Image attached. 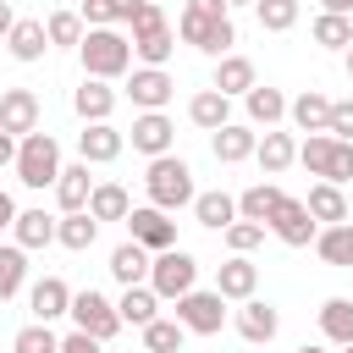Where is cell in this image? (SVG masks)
<instances>
[{"label": "cell", "mask_w": 353, "mask_h": 353, "mask_svg": "<svg viewBox=\"0 0 353 353\" xmlns=\"http://www.w3.org/2000/svg\"><path fill=\"white\" fill-rule=\"evenodd\" d=\"M176 33H182V44H193V50H204V55H215V61L232 55V44H237L232 6H226V0H188Z\"/></svg>", "instance_id": "1"}, {"label": "cell", "mask_w": 353, "mask_h": 353, "mask_svg": "<svg viewBox=\"0 0 353 353\" xmlns=\"http://www.w3.org/2000/svg\"><path fill=\"white\" fill-rule=\"evenodd\" d=\"M77 61H83V77H99V83L127 77L132 72V39L116 28H88L77 44Z\"/></svg>", "instance_id": "2"}, {"label": "cell", "mask_w": 353, "mask_h": 353, "mask_svg": "<svg viewBox=\"0 0 353 353\" xmlns=\"http://www.w3.org/2000/svg\"><path fill=\"white\" fill-rule=\"evenodd\" d=\"M143 193H149V204L154 210H182V204H193L199 199V188H193V165L182 160V154H160V160H149V171H143Z\"/></svg>", "instance_id": "3"}, {"label": "cell", "mask_w": 353, "mask_h": 353, "mask_svg": "<svg viewBox=\"0 0 353 353\" xmlns=\"http://www.w3.org/2000/svg\"><path fill=\"white\" fill-rule=\"evenodd\" d=\"M127 28H132V61H143V66H165V61H171L176 33H171V22H165V11H160L154 0H143Z\"/></svg>", "instance_id": "4"}, {"label": "cell", "mask_w": 353, "mask_h": 353, "mask_svg": "<svg viewBox=\"0 0 353 353\" xmlns=\"http://www.w3.org/2000/svg\"><path fill=\"white\" fill-rule=\"evenodd\" d=\"M61 143L50 138V132H28V138H17V182L22 188H55L61 182Z\"/></svg>", "instance_id": "5"}, {"label": "cell", "mask_w": 353, "mask_h": 353, "mask_svg": "<svg viewBox=\"0 0 353 353\" xmlns=\"http://www.w3.org/2000/svg\"><path fill=\"white\" fill-rule=\"evenodd\" d=\"M298 160H303V171L309 176H320V182H353V143H342V138H331V132H314V138H303L298 143Z\"/></svg>", "instance_id": "6"}, {"label": "cell", "mask_w": 353, "mask_h": 353, "mask_svg": "<svg viewBox=\"0 0 353 353\" xmlns=\"http://www.w3.org/2000/svg\"><path fill=\"white\" fill-rule=\"evenodd\" d=\"M72 325H77L83 336H94V342H110V336L121 331V314H116V303H110L105 292L83 287V292H72Z\"/></svg>", "instance_id": "7"}, {"label": "cell", "mask_w": 353, "mask_h": 353, "mask_svg": "<svg viewBox=\"0 0 353 353\" xmlns=\"http://www.w3.org/2000/svg\"><path fill=\"white\" fill-rule=\"evenodd\" d=\"M193 281H199V259H193L188 248H165V254H154L149 287H154L160 298H188V292H193Z\"/></svg>", "instance_id": "8"}, {"label": "cell", "mask_w": 353, "mask_h": 353, "mask_svg": "<svg viewBox=\"0 0 353 353\" xmlns=\"http://www.w3.org/2000/svg\"><path fill=\"white\" fill-rule=\"evenodd\" d=\"M176 320H182L188 336H215V331L226 325V298H221L215 287H210V292L193 287L188 298H176Z\"/></svg>", "instance_id": "9"}, {"label": "cell", "mask_w": 353, "mask_h": 353, "mask_svg": "<svg viewBox=\"0 0 353 353\" xmlns=\"http://www.w3.org/2000/svg\"><path fill=\"white\" fill-rule=\"evenodd\" d=\"M171 94H176V77H171L165 66H132V77H127V99H132L138 110H165Z\"/></svg>", "instance_id": "10"}, {"label": "cell", "mask_w": 353, "mask_h": 353, "mask_svg": "<svg viewBox=\"0 0 353 353\" xmlns=\"http://www.w3.org/2000/svg\"><path fill=\"white\" fill-rule=\"evenodd\" d=\"M270 232H276L287 248H309V243L320 237V221L309 215V204H303V199H281V204H276V215H270Z\"/></svg>", "instance_id": "11"}, {"label": "cell", "mask_w": 353, "mask_h": 353, "mask_svg": "<svg viewBox=\"0 0 353 353\" xmlns=\"http://www.w3.org/2000/svg\"><path fill=\"white\" fill-rule=\"evenodd\" d=\"M127 232H132V243H143L149 254L176 248V221H171L165 210H154V204H138V210L127 215Z\"/></svg>", "instance_id": "12"}, {"label": "cell", "mask_w": 353, "mask_h": 353, "mask_svg": "<svg viewBox=\"0 0 353 353\" xmlns=\"http://www.w3.org/2000/svg\"><path fill=\"white\" fill-rule=\"evenodd\" d=\"M132 149L138 154H149V160H160V154H171V143H176V127H171V116L165 110H143V116H132Z\"/></svg>", "instance_id": "13"}, {"label": "cell", "mask_w": 353, "mask_h": 353, "mask_svg": "<svg viewBox=\"0 0 353 353\" xmlns=\"http://www.w3.org/2000/svg\"><path fill=\"white\" fill-rule=\"evenodd\" d=\"M0 132H11V138L39 132V94L33 88H6L0 94Z\"/></svg>", "instance_id": "14"}, {"label": "cell", "mask_w": 353, "mask_h": 353, "mask_svg": "<svg viewBox=\"0 0 353 353\" xmlns=\"http://www.w3.org/2000/svg\"><path fill=\"white\" fill-rule=\"evenodd\" d=\"M254 287H259V265H254L248 254H232V259L215 270V292H221L226 303H248Z\"/></svg>", "instance_id": "15"}, {"label": "cell", "mask_w": 353, "mask_h": 353, "mask_svg": "<svg viewBox=\"0 0 353 353\" xmlns=\"http://www.w3.org/2000/svg\"><path fill=\"white\" fill-rule=\"evenodd\" d=\"M28 309H33L39 325H50V320L72 314V287H66L61 276H39V281L28 287Z\"/></svg>", "instance_id": "16"}, {"label": "cell", "mask_w": 353, "mask_h": 353, "mask_svg": "<svg viewBox=\"0 0 353 353\" xmlns=\"http://www.w3.org/2000/svg\"><path fill=\"white\" fill-rule=\"evenodd\" d=\"M121 149H127V132H116L110 121H88V127L77 132V154H83L88 165H110Z\"/></svg>", "instance_id": "17"}, {"label": "cell", "mask_w": 353, "mask_h": 353, "mask_svg": "<svg viewBox=\"0 0 353 353\" xmlns=\"http://www.w3.org/2000/svg\"><path fill=\"white\" fill-rule=\"evenodd\" d=\"M6 50H11L22 66L44 61V50H50V28H44V17H17V28H11V39H6Z\"/></svg>", "instance_id": "18"}, {"label": "cell", "mask_w": 353, "mask_h": 353, "mask_svg": "<svg viewBox=\"0 0 353 353\" xmlns=\"http://www.w3.org/2000/svg\"><path fill=\"white\" fill-rule=\"evenodd\" d=\"M149 270H154V254H149L143 243H132V237L110 254V276H116L121 287H149Z\"/></svg>", "instance_id": "19"}, {"label": "cell", "mask_w": 353, "mask_h": 353, "mask_svg": "<svg viewBox=\"0 0 353 353\" xmlns=\"http://www.w3.org/2000/svg\"><path fill=\"white\" fill-rule=\"evenodd\" d=\"M210 149H215V160H221V165H237V160H254L259 132H254V127H243V121H226V127L210 138Z\"/></svg>", "instance_id": "20"}, {"label": "cell", "mask_w": 353, "mask_h": 353, "mask_svg": "<svg viewBox=\"0 0 353 353\" xmlns=\"http://www.w3.org/2000/svg\"><path fill=\"white\" fill-rule=\"evenodd\" d=\"M88 199H94V176H88V160H77V165L61 171L55 204H61V215H77V210H88Z\"/></svg>", "instance_id": "21"}, {"label": "cell", "mask_w": 353, "mask_h": 353, "mask_svg": "<svg viewBox=\"0 0 353 353\" xmlns=\"http://www.w3.org/2000/svg\"><path fill=\"white\" fill-rule=\"evenodd\" d=\"M281 331V314H276V303H265V298H248L243 309H237V336L243 342H270Z\"/></svg>", "instance_id": "22"}, {"label": "cell", "mask_w": 353, "mask_h": 353, "mask_svg": "<svg viewBox=\"0 0 353 353\" xmlns=\"http://www.w3.org/2000/svg\"><path fill=\"white\" fill-rule=\"evenodd\" d=\"M72 110L83 116V127H88V121H110V110H116V88L99 83V77H83V88L72 94Z\"/></svg>", "instance_id": "23"}, {"label": "cell", "mask_w": 353, "mask_h": 353, "mask_svg": "<svg viewBox=\"0 0 353 353\" xmlns=\"http://www.w3.org/2000/svg\"><path fill=\"white\" fill-rule=\"evenodd\" d=\"M188 121L204 127V132H221V127L232 121V99H226L221 88H199V94L188 99Z\"/></svg>", "instance_id": "24"}, {"label": "cell", "mask_w": 353, "mask_h": 353, "mask_svg": "<svg viewBox=\"0 0 353 353\" xmlns=\"http://www.w3.org/2000/svg\"><path fill=\"white\" fill-rule=\"evenodd\" d=\"M287 116H292V127L309 132V138H314V132H331V99L314 94V88H303V94L287 105Z\"/></svg>", "instance_id": "25"}, {"label": "cell", "mask_w": 353, "mask_h": 353, "mask_svg": "<svg viewBox=\"0 0 353 353\" xmlns=\"http://www.w3.org/2000/svg\"><path fill=\"white\" fill-rule=\"evenodd\" d=\"M254 83H259V77H254V61H248V55H221V61H215V83H210V88H221L226 99H243Z\"/></svg>", "instance_id": "26"}, {"label": "cell", "mask_w": 353, "mask_h": 353, "mask_svg": "<svg viewBox=\"0 0 353 353\" xmlns=\"http://www.w3.org/2000/svg\"><path fill=\"white\" fill-rule=\"evenodd\" d=\"M281 199H287V193H281L276 182H254V188L237 193V221H259V226H270V215H276Z\"/></svg>", "instance_id": "27"}, {"label": "cell", "mask_w": 353, "mask_h": 353, "mask_svg": "<svg viewBox=\"0 0 353 353\" xmlns=\"http://www.w3.org/2000/svg\"><path fill=\"white\" fill-rule=\"evenodd\" d=\"M243 105H248V121L270 132V127H276V121L287 116V105H292V99H287L281 88H259V83H254V88L243 94Z\"/></svg>", "instance_id": "28"}, {"label": "cell", "mask_w": 353, "mask_h": 353, "mask_svg": "<svg viewBox=\"0 0 353 353\" xmlns=\"http://www.w3.org/2000/svg\"><path fill=\"white\" fill-rule=\"evenodd\" d=\"M254 160H259L265 176H281V171L298 160V138H292V132H265L259 149H254Z\"/></svg>", "instance_id": "29"}, {"label": "cell", "mask_w": 353, "mask_h": 353, "mask_svg": "<svg viewBox=\"0 0 353 353\" xmlns=\"http://www.w3.org/2000/svg\"><path fill=\"white\" fill-rule=\"evenodd\" d=\"M55 221H61V215L22 210V215L11 221V232H17V248H28V254H33V248H50V243H55Z\"/></svg>", "instance_id": "30"}, {"label": "cell", "mask_w": 353, "mask_h": 353, "mask_svg": "<svg viewBox=\"0 0 353 353\" xmlns=\"http://www.w3.org/2000/svg\"><path fill=\"white\" fill-rule=\"evenodd\" d=\"M303 204H309V215H314L320 226H342V221H347V199H342L336 182H314Z\"/></svg>", "instance_id": "31"}, {"label": "cell", "mask_w": 353, "mask_h": 353, "mask_svg": "<svg viewBox=\"0 0 353 353\" xmlns=\"http://www.w3.org/2000/svg\"><path fill=\"white\" fill-rule=\"evenodd\" d=\"M193 221L210 226V232H226V226L237 221V199L221 193V188H215V193H199V199H193Z\"/></svg>", "instance_id": "32"}, {"label": "cell", "mask_w": 353, "mask_h": 353, "mask_svg": "<svg viewBox=\"0 0 353 353\" xmlns=\"http://www.w3.org/2000/svg\"><path fill=\"white\" fill-rule=\"evenodd\" d=\"M94 237H99V221H94L88 210H77V215H61V221H55V243H61V248H72V254H88V248H94Z\"/></svg>", "instance_id": "33"}, {"label": "cell", "mask_w": 353, "mask_h": 353, "mask_svg": "<svg viewBox=\"0 0 353 353\" xmlns=\"http://www.w3.org/2000/svg\"><path fill=\"white\" fill-rule=\"evenodd\" d=\"M116 314H121V325H149V320H160V292L154 287H127L121 292V303H116Z\"/></svg>", "instance_id": "34"}, {"label": "cell", "mask_w": 353, "mask_h": 353, "mask_svg": "<svg viewBox=\"0 0 353 353\" xmlns=\"http://www.w3.org/2000/svg\"><path fill=\"white\" fill-rule=\"evenodd\" d=\"M314 254H320L325 265L347 270V265H353V221H342V226H320V237H314Z\"/></svg>", "instance_id": "35"}, {"label": "cell", "mask_w": 353, "mask_h": 353, "mask_svg": "<svg viewBox=\"0 0 353 353\" xmlns=\"http://www.w3.org/2000/svg\"><path fill=\"white\" fill-rule=\"evenodd\" d=\"M320 336L336 342V347L353 342V298H325L320 303Z\"/></svg>", "instance_id": "36"}, {"label": "cell", "mask_w": 353, "mask_h": 353, "mask_svg": "<svg viewBox=\"0 0 353 353\" xmlns=\"http://www.w3.org/2000/svg\"><path fill=\"white\" fill-rule=\"evenodd\" d=\"M88 215H94V221H127V215H132V199H127V188H121V182H94Z\"/></svg>", "instance_id": "37"}, {"label": "cell", "mask_w": 353, "mask_h": 353, "mask_svg": "<svg viewBox=\"0 0 353 353\" xmlns=\"http://www.w3.org/2000/svg\"><path fill=\"white\" fill-rule=\"evenodd\" d=\"M138 6H143V0H83L77 11H83L88 28H116V22H132Z\"/></svg>", "instance_id": "38"}, {"label": "cell", "mask_w": 353, "mask_h": 353, "mask_svg": "<svg viewBox=\"0 0 353 353\" xmlns=\"http://www.w3.org/2000/svg\"><path fill=\"white\" fill-rule=\"evenodd\" d=\"M22 281H28V248L0 243V303H6V298H17V292H22Z\"/></svg>", "instance_id": "39"}, {"label": "cell", "mask_w": 353, "mask_h": 353, "mask_svg": "<svg viewBox=\"0 0 353 353\" xmlns=\"http://www.w3.org/2000/svg\"><path fill=\"white\" fill-rule=\"evenodd\" d=\"M182 342H188L182 320H149L143 325V353H182Z\"/></svg>", "instance_id": "40"}, {"label": "cell", "mask_w": 353, "mask_h": 353, "mask_svg": "<svg viewBox=\"0 0 353 353\" xmlns=\"http://www.w3.org/2000/svg\"><path fill=\"white\" fill-rule=\"evenodd\" d=\"M314 44H325V50H347V44H353V17L320 11V17H314Z\"/></svg>", "instance_id": "41"}, {"label": "cell", "mask_w": 353, "mask_h": 353, "mask_svg": "<svg viewBox=\"0 0 353 353\" xmlns=\"http://www.w3.org/2000/svg\"><path fill=\"white\" fill-rule=\"evenodd\" d=\"M254 17H259V28H265V33H287V28L298 22V0H259V6H254Z\"/></svg>", "instance_id": "42"}, {"label": "cell", "mask_w": 353, "mask_h": 353, "mask_svg": "<svg viewBox=\"0 0 353 353\" xmlns=\"http://www.w3.org/2000/svg\"><path fill=\"white\" fill-rule=\"evenodd\" d=\"M11 353H61V336L33 320V325H22V331L11 336Z\"/></svg>", "instance_id": "43"}, {"label": "cell", "mask_w": 353, "mask_h": 353, "mask_svg": "<svg viewBox=\"0 0 353 353\" xmlns=\"http://www.w3.org/2000/svg\"><path fill=\"white\" fill-rule=\"evenodd\" d=\"M50 44H83V33H88V22H83V11H50Z\"/></svg>", "instance_id": "44"}, {"label": "cell", "mask_w": 353, "mask_h": 353, "mask_svg": "<svg viewBox=\"0 0 353 353\" xmlns=\"http://www.w3.org/2000/svg\"><path fill=\"white\" fill-rule=\"evenodd\" d=\"M265 232H270V226H259V221H232V226H226V248H232V254H254V248L265 243Z\"/></svg>", "instance_id": "45"}, {"label": "cell", "mask_w": 353, "mask_h": 353, "mask_svg": "<svg viewBox=\"0 0 353 353\" xmlns=\"http://www.w3.org/2000/svg\"><path fill=\"white\" fill-rule=\"evenodd\" d=\"M331 138L353 143V99H331Z\"/></svg>", "instance_id": "46"}, {"label": "cell", "mask_w": 353, "mask_h": 353, "mask_svg": "<svg viewBox=\"0 0 353 353\" xmlns=\"http://www.w3.org/2000/svg\"><path fill=\"white\" fill-rule=\"evenodd\" d=\"M61 353H105V342H94V336H83V331H72V336H61Z\"/></svg>", "instance_id": "47"}, {"label": "cell", "mask_w": 353, "mask_h": 353, "mask_svg": "<svg viewBox=\"0 0 353 353\" xmlns=\"http://www.w3.org/2000/svg\"><path fill=\"white\" fill-rule=\"evenodd\" d=\"M11 28H17V11H11V0H0V44L11 39Z\"/></svg>", "instance_id": "48"}, {"label": "cell", "mask_w": 353, "mask_h": 353, "mask_svg": "<svg viewBox=\"0 0 353 353\" xmlns=\"http://www.w3.org/2000/svg\"><path fill=\"white\" fill-rule=\"evenodd\" d=\"M17 215H22V210H17V199H11V193H6V188H0V226H11V221H17Z\"/></svg>", "instance_id": "49"}, {"label": "cell", "mask_w": 353, "mask_h": 353, "mask_svg": "<svg viewBox=\"0 0 353 353\" xmlns=\"http://www.w3.org/2000/svg\"><path fill=\"white\" fill-rule=\"evenodd\" d=\"M0 165H17V138L0 132Z\"/></svg>", "instance_id": "50"}, {"label": "cell", "mask_w": 353, "mask_h": 353, "mask_svg": "<svg viewBox=\"0 0 353 353\" xmlns=\"http://www.w3.org/2000/svg\"><path fill=\"white\" fill-rule=\"evenodd\" d=\"M325 11H336V17H353V0H320Z\"/></svg>", "instance_id": "51"}, {"label": "cell", "mask_w": 353, "mask_h": 353, "mask_svg": "<svg viewBox=\"0 0 353 353\" xmlns=\"http://www.w3.org/2000/svg\"><path fill=\"white\" fill-rule=\"evenodd\" d=\"M342 61H347V77H353V44H347V50H342Z\"/></svg>", "instance_id": "52"}, {"label": "cell", "mask_w": 353, "mask_h": 353, "mask_svg": "<svg viewBox=\"0 0 353 353\" xmlns=\"http://www.w3.org/2000/svg\"><path fill=\"white\" fill-rule=\"evenodd\" d=\"M298 353H325V347H314V342H303V347H298Z\"/></svg>", "instance_id": "53"}, {"label": "cell", "mask_w": 353, "mask_h": 353, "mask_svg": "<svg viewBox=\"0 0 353 353\" xmlns=\"http://www.w3.org/2000/svg\"><path fill=\"white\" fill-rule=\"evenodd\" d=\"M226 6H259V0H226Z\"/></svg>", "instance_id": "54"}, {"label": "cell", "mask_w": 353, "mask_h": 353, "mask_svg": "<svg viewBox=\"0 0 353 353\" xmlns=\"http://www.w3.org/2000/svg\"><path fill=\"white\" fill-rule=\"evenodd\" d=\"M342 353H353V342H347V347H342Z\"/></svg>", "instance_id": "55"}, {"label": "cell", "mask_w": 353, "mask_h": 353, "mask_svg": "<svg viewBox=\"0 0 353 353\" xmlns=\"http://www.w3.org/2000/svg\"><path fill=\"white\" fill-rule=\"evenodd\" d=\"M77 6H83V0H77Z\"/></svg>", "instance_id": "56"}]
</instances>
